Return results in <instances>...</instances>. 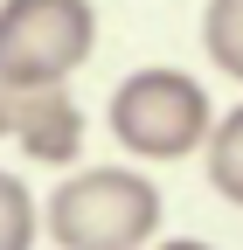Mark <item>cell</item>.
I'll return each mask as SVG.
<instances>
[{
	"label": "cell",
	"mask_w": 243,
	"mask_h": 250,
	"mask_svg": "<svg viewBox=\"0 0 243 250\" xmlns=\"http://www.w3.org/2000/svg\"><path fill=\"white\" fill-rule=\"evenodd\" d=\"M42 229L56 250H153L160 188L132 167H83L42 202Z\"/></svg>",
	"instance_id": "obj_1"
},
{
	"label": "cell",
	"mask_w": 243,
	"mask_h": 250,
	"mask_svg": "<svg viewBox=\"0 0 243 250\" xmlns=\"http://www.w3.org/2000/svg\"><path fill=\"white\" fill-rule=\"evenodd\" d=\"M111 139L132 153V160H188V153L208 146L216 132V104H208V90L188 77V70H132L125 83L111 90Z\"/></svg>",
	"instance_id": "obj_2"
},
{
	"label": "cell",
	"mask_w": 243,
	"mask_h": 250,
	"mask_svg": "<svg viewBox=\"0 0 243 250\" xmlns=\"http://www.w3.org/2000/svg\"><path fill=\"white\" fill-rule=\"evenodd\" d=\"M98 49L90 0H0V83H70Z\"/></svg>",
	"instance_id": "obj_3"
},
{
	"label": "cell",
	"mask_w": 243,
	"mask_h": 250,
	"mask_svg": "<svg viewBox=\"0 0 243 250\" xmlns=\"http://www.w3.org/2000/svg\"><path fill=\"white\" fill-rule=\"evenodd\" d=\"M0 139L42 167H70L83 153V111L63 83H0Z\"/></svg>",
	"instance_id": "obj_4"
},
{
	"label": "cell",
	"mask_w": 243,
	"mask_h": 250,
	"mask_svg": "<svg viewBox=\"0 0 243 250\" xmlns=\"http://www.w3.org/2000/svg\"><path fill=\"white\" fill-rule=\"evenodd\" d=\"M202 167H208V188L243 208V104L216 118V132H208V146H202Z\"/></svg>",
	"instance_id": "obj_5"
},
{
	"label": "cell",
	"mask_w": 243,
	"mask_h": 250,
	"mask_svg": "<svg viewBox=\"0 0 243 250\" xmlns=\"http://www.w3.org/2000/svg\"><path fill=\"white\" fill-rule=\"evenodd\" d=\"M202 49L229 83H243V0H208L202 7Z\"/></svg>",
	"instance_id": "obj_6"
},
{
	"label": "cell",
	"mask_w": 243,
	"mask_h": 250,
	"mask_svg": "<svg viewBox=\"0 0 243 250\" xmlns=\"http://www.w3.org/2000/svg\"><path fill=\"white\" fill-rule=\"evenodd\" d=\"M35 236H42V208L28 195V181L0 174V250H35Z\"/></svg>",
	"instance_id": "obj_7"
},
{
	"label": "cell",
	"mask_w": 243,
	"mask_h": 250,
	"mask_svg": "<svg viewBox=\"0 0 243 250\" xmlns=\"http://www.w3.org/2000/svg\"><path fill=\"white\" fill-rule=\"evenodd\" d=\"M153 250H216V243H202V236H167V243H153Z\"/></svg>",
	"instance_id": "obj_8"
}]
</instances>
